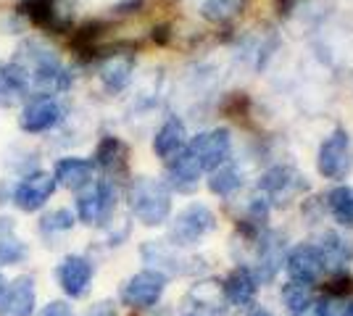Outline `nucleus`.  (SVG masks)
Instances as JSON below:
<instances>
[{
	"instance_id": "obj_1",
	"label": "nucleus",
	"mask_w": 353,
	"mask_h": 316,
	"mask_svg": "<svg viewBox=\"0 0 353 316\" xmlns=\"http://www.w3.org/2000/svg\"><path fill=\"white\" fill-rule=\"evenodd\" d=\"M14 61L27 69L32 82V95L53 98L56 92L69 90V85H72V74L63 69L59 53L43 43H37V40H27L19 48V56Z\"/></svg>"
},
{
	"instance_id": "obj_2",
	"label": "nucleus",
	"mask_w": 353,
	"mask_h": 316,
	"mask_svg": "<svg viewBox=\"0 0 353 316\" xmlns=\"http://www.w3.org/2000/svg\"><path fill=\"white\" fill-rule=\"evenodd\" d=\"M130 209L134 219L145 227H161L172 213V193L169 185L153 177H137L130 185Z\"/></svg>"
},
{
	"instance_id": "obj_3",
	"label": "nucleus",
	"mask_w": 353,
	"mask_h": 316,
	"mask_svg": "<svg viewBox=\"0 0 353 316\" xmlns=\"http://www.w3.org/2000/svg\"><path fill=\"white\" fill-rule=\"evenodd\" d=\"M216 229V216L214 211L203 203H190L188 209H182L174 216V222L169 224V242L174 248H192L211 235Z\"/></svg>"
},
{
	"instance_id": "obj_4",
	"label": "nucleus",
	"mask_w": 353,
	"mask_h": 316,
	"mask_svg": "<svg viewBox=\"0 0 353 316\" xmlns=\"http://www.w3.org/2000/svg\"><path fill=\"white\" fill-rule=\"evenodd\" d=\"M306 190H309V182L293 166H274L259 182V196L264 198L269 206H280V209L290 206Z\"/></svg>"
},
{
	"instance_id": "obj_5",
	"label": "nucleus",
	"mask_w": 353,
	"mask_h": 316,
	"mask_svg": "<svg viewBox=\"0 0 353 316\" xmlns=\"http://www.w3.org/2000/svg\"><path fill=\"white\" fill-rule=\"evenodd\" d=\"M117 209V187L111 180H101L79 190L77 198V216L82 224L98 227L108 224Z\"/></svg>"
},
{
	"instance_id": "obj_6",
	"label": "nucleus",
	"mask_w": 353,
	"mask_h": 316,
	"mask_svg": "<svg viewBox=\"0 0 353 316\" xmlns=\"http://www.w3.org/2000/svg\"><path fill=\"white\" fill-rule=\"evenodd\" d=\"M316 169L324 180H345L353 169V145L345 129H335L319 145Z\"/></svg>"
},
{
	"instance_id": "obj_7",
	"label": "nucleus",
	"mask_w": 353,
	"mask_h": 316,
	"mask_svg": "<svg viewBox=\"0 0 353 316\" xmlns=\"http://www.w3.org/2000/svg\"><path fill=\"white\" fill-rule=\"evenodd\" d=\"M188 153L201 164L203 171H214L230 161V153H232V135L230 129L216 127V129H208L195 135L188 143Z\"/></svg>"
},
{
	"instance_id": "obj_8",
	"label": "nucleus",
	"mask_w": 353,
	"mask_h": 316,
	"mask_svg": "<svg viewBox=\"0 0 353 316\" xmlns=\"http://www.w3.org/2000/svg\"><path fill=\"white\" fill-rule=\"evenodd\" d=\"M163 290H166V277L153 269H143L121 285L119 298L130 308H150L161 301Z\"/></svg>"
},
{
	"instance_id": "obj_9",
	"label": "nucleus",
	"mask_w": 353,
	"mask_h": 316,
	"mask_svg": "<svg viewBox=\"0 0 353 316\" xmlns=\"http://www.w3.org/2000/svg\"><path fill=\"white\" fill-rule=\"evenodd\" d=\"M56 180L50 171H32L27 177H21L19 185L14 187V206L24 213H34L40 211L56 193Z\"/></svg>"
},
{
	"instance_id": "obj_10",
	"label": "nucleus",
	"mask_w": 353,
	"mask_h": 316,
	"mask_svg": "<svg viewBox=\"0 0 353 316\" xmlns=\"http://www.w3.org/2000/svg\"><path fill=\"white\" fill-rule=\"evenodd\" d=\"M140 256L148 264V269L159 271L163 277H176V274H188L192 271V261L185 258L179 253V248H174L172 242H163V240H148L143 242L140 248Z\"/></svg>"
},
{
	"instance_id": "obj_11",
	"label": "nucleus",
	"mask_w": 353,
	"mask_h": 316,
	"mask_svg": "<svg viewBox=\"0 0 353 316\" xmlns=\"http://www.w3.org/2000/svg\"><path fill=\"white\" fill-rule=\"evenodd\" d=\"M61 119H63V108L56 98L34 95L30 103L21 108L19 127L30 135H43V132H50Z\"/></svg>"
},
{
	"instance_id": "obj_12",
	"label": "nucleus",
	"mask_w": 353,
	"mask_h": 316,
	"mask_svg": "<svg viewBox=\"0 0 353 316\" xmlns=\"http://www.w3.org/2000/svg\"><path fill=\"white\" fill-rule=\"evenodd\" d=\"M285 240L274 232H261L259 245H256V264H253V277L256 282H272L280 269L285 266Z\"/></svg>"
},
{
	"instance_id": "obj_13",
	"label": "nucleus",
	"mask_w": 353,
	"mask_h": 316,
	"mask_svg": "<svg viewBox=\"0 0 353 316\" xmlns=\"http://www.w3.org/2000/svg\"><path fill=\"white\" fill-rule=\"evenodd\" d=\"M285 266H288V274L295 282H303V285H314L322 280V274L327 271L324 266V256L319 251V245H298L293 248L288 258H285Z\"/></svg>"
},
{
	"instance_id": "obj_14",
	"label": "nucleus",
	"mask_w": 353,
	"mask_h": 316,
	"mask_svg": "<svg viewBox=\"0 0 353 316\" xmlns=\"http://www.w3.org/2000/svg\"><path fill=\"white\" fill-rule=\"evenodd\" d=\"M92 274H95L92 264L85 256H77V253L63 258L59 264V269H56L61 290L69 298H85L88 295L90 285H92Z\"/></svg>"
},
{
	"instance_id": "obj_15",
	"label": "nucleus",
	"mask_w": 353,
	"mask_h": 316,
	"mask_svg": "<svg viewBox=\"0 0 353 316\" xmlns=\"http://www.w3.org/2000/svg\"><path fill=\"white\" fill-rule=\"evenodd\" d=\"M32 95V82L16 61L0 63V108H19Z\"/></svg>"
},
{
	"instance_id": "obj_16",
	"label": "nucleus",
	"mask_w": 353,
	"mask_h": 316,
	"mask_svg": "<svg viewBox=\"0 0 353 316\" xmlns=\"http://www.w3.org/2000/svg\"><path fill=\"white\" fill-rule=\"evenodd\" d=\"M34 280L30 274L16 277L11 285H6V293L0 298V316H32L34 314Z\"/></svg>"
},
{
	"instance_id": "obj_17",
	"label": "nucleus",
	"mask_w": 353,
	"mask_h": 316,
	"mask_svg": "<svg viewBox=\"0 0 353 316\" xmlns=\"http://www.w3.org/2000/svg\"><path fill=\"white\" fill-rule=\"evenodd\" d=\"M53 180L56 185H61L63 190H85L88 185H92L95 180V161L90 158H77V156H66V158H59L56 166H53Z\"/></svg>"
},
{
	"instance_id": "obj_18",
	"label": "nucleus",
	"mask_w": 353,
	"mask_h": 316,
	"mask_svg": "<svg viewBox=\"0 0 353 316\" xmlns=\"http://www.w3.org/2000/svg\"><path fill=\"white\" fill-rule=\"evenodd\" d=\"M185 145H188V129H185V121L176 119V116L163 121L161 129L153 137V151H156V156L163 158L166 164L185 151Z\"/></svg>"
},
{
	"instance_id": "obj_19",
	"label": "nucleus",
	"mask_w": 353,
	"mask_h": 316,
	"mask_svg": "<svg viewBox=\"0 0 353 316\" xmlns=\"http://www.w3.org/2000/svg\"><path fill=\"white\" fill-rule=\"evenodd\" d=\"M132 72H134L132 56L130 53H114V56H105L103 59L101 69H98V76H101L105 90L111 92V95H117V92H121L130 85Z\"/></svg>"
},
{
	"instance_id": "obj_20",
	"label": "nucleus",
	"mask_w": 353,
	"mask_h": 316,
	"mask_svg": "<svg viewBox=\"0 0 353 316\" xmlns=\"http://www.w3.org/2000/svg\"><path fill=\"white\" fill-rule=\"evenodd\" d=\"M201 174H203V169L188 153V145L176 158H172L166 164V177H169V185L174 187L176 193H192L198 187V182H201Z\"/></svg>"
},
{
	"instance_id": "obj_21",
	"label": "nucleus",
	"mask_w": 353,
	"mask_h": 316,
	"mask_svg": "<svg viewBox=\"0 0 353 316\" xmlns=\"http://www.w3.org/2000/svg\"><path fill=\"white\" fill-rule=\"evenodd\" d=\"M127 158H130V148L124 140H119L114 135H105L98 143L95 151V166H101L108 177H119L127 171Z\"/></svg>"
},
{
	"instance_id": "obj_22",
	"label": "nucleus",
	"mask_w": 353,
	"mask_h": 316,
	"mask_svg": "<svg viewBox=\"0 0 353 316\" xmlns=\"http://www.w3.org/2000/svg\"><path fill=\"white\" fill-rule=\"evenodd\" d=\"M224 287V298L227 303H235V306H248L256 298V290H259V282L253 277V271L248 266H237V269L230 271V277L221 282Z\"/></svg>"
},
{
	"instance_id": "obj_23",
	"label": "nucleus",
	"mask_w": 353,
	"mask_h": 316,
	"mask_svg": "<svg viewBox=\"0 0 353 316\" xmlns=\"http://www.w3.org/2000/svg\"><path fill=\"white\" fill-rule=\"evenodd\" d=\"M21 11L24 16H30L32 24H37L43 30L59 32L66 27V19L59 11V0H24Z\"/></svg>"
},
{
	"instance_id": "obj_24",
	"label": "nucleus",
	"mask_w": 353,
	"mask_h": 316,
	"mask_svg": "<svg viewBox=\"0 0 353 316\" xmlns=\"http://www.w3.org/2000/svg\"><path fill=\"white\" fill-rule=\"evenodd\" d=\"M319 251H322L327 269H343L353 261V240L343 238L338 232H324Z\"/></svg>"
},
{
	"instance_id": "obj_25",
	"label": "nucleus",
	"mask_w": 353,
	"mask_h": 316,
	"mask_svg": "<svg viewBox=\"0 0 353 316\" xmlns=\"http://www.w3.org/2000/svg\"><path fill=\"white\" fill-rule=\"evenodd\" d=\"M327 209L332 213V219L340 227H353V187L340 185L335 190H330L327 196Z\"/></svg>"
},
{
	"instance_id": "obj_26",
	"label": "nucleus",
	"mask_w": 353,
	"mask_h": 316,
	"mask_svg": "<svg viewBox=\"0 0 353 316\" xmlns=\"http://www.w3.org/2000/svg\"><path fill=\"white\" fill-rule=\"evenodd\" d=\"M245 6H248V0H203L201 3V16L214 21V24H221V21L235 19Z\"/></svg>"
},
{
	"instance_id": "obj_27",
	"label": "nucleus",
	"mask_w": 353,
	"mask_h": 316,
	"mask_svg": "<svg viewBox=\"0 0 353 316\" xmlns=\"http://www.w3.org/2000/svg\"><path fill=\"white\" fill-rule=\"evenodd\" d=\"M243 185L240 180V174H237V169L232 166H219V169H214L211 171V180H208V190L214 193V196H221V198H230L235 193L237 187Z\"/></svg>"
},
{
	"instance_id": "obj_28",
	"label": "nucleus",
	"mask_w": 353,
	"mask_h": 316,
	"mask_svg": "<svg viewBox=\"0 0 353 316\" xmlns=\"http://www.w3.org/2000/svg\"><path fill=\"white\" fill-rule=\"evenodd\" d=\"M282 301L288 306V311L295 314V311H301V308L314 303V285H303V282L290 280L288 285H282Z\"/></svg>"
},
{
	"instance_id": "obj_29",
	"label": "nucleus",
	"mask_w": 353,
	"mask_h": 316,
	"mask_svg": "<svg viewBox=\"0 0 353 316\" xmlns=\"http://www.w3.org/2000/svg\"><path fill=\"white\" fill-rule=\"evenodd\" d=\"M24 256H27V245L14 238L11 227L6 224L0 229V266H14Z\"/></svg>"
},
{
	"instance_id": "obj_30",
	"label": "nucleus",
	"mask_w": 353,
	"mask_h": 316,
	"mask_svg": "<svg viewBox=\"0 0 353 316\" xmlns=\"http://www.w3.org/2000/svg\"><path fill=\"white\" fill-rule=\"evenodd\" d=\"M74 213L69 209H56L48 211L43 219H40V229L43 232H69L74 227Z\"/></svg>"
},
{
	"instance_id": "obj_31",
	"label": "nucleus",
	"mask_w": 353,
	"mask_h": 316,
	"mask_svg": "<svg viewBox=\"0 0 353 316\" xmlns=\"http://www.w3.org/2000/svg\"><path fill=\"white\" fill-rule=\"evenodd\" d=\"M316 308H319V316H351L353 301L343 295H330L324 301H316Z\"/></svg>"
},
{
	"instance_id": "obj_32",
	"label": "nucleus",
	"mask_w": 353,
	"mask_h": 316,
	"mask_svg": "<svg viewBox=\"0 0 353 316\" xmlns=\"http://www.w3.org/2000/svg\"><path fill=\"white\" fill-rule=\"evenodd\" d=\"M37 316H74V311L66 301H50Z\"/></svg>"
},
{
	"instance_id": "obj_33",
	"label": "nucleus",
	"mask_w": 353,
	"mask_h": 316,
	"mask_svg": "<svg viewBox=\"0 0 353 316\" xmlns=\"http://www.w3.org/2000/svg\"><path fill=\"white\" fill-rule=\"evenodd\" d=\"M85 316H117V306L111 301H101V303H95Z\"/></svg>"
},
{
	"instance_id": "obj_34",
	"label": "nucleus",
	"mask_w": 353,
	"mask_h": 316,
	"mask_svg": "<svg viewBox=\"0 0 353 316\" xmlns=\"http://www.w3.org/2000/svg\"><path fill=\"white\" fill-rule=\"evenodd\" d=\"M290 316H319V308H316V301L311 303V306H306V308H301V311H295V314Z\"/></svg>"
},
{
	"instance_id": "obj_35",
	"label": "nucleus",
	"mask_w": 353,
	"mask_h": 316,
	"mask_svg": "<svg viewBox=\"0 0 353 316\" xmlns=\"http://www.w3.org/2000/svg\"><path fill=\"white\" fill-rule=\"evenodd\" d=\"M3 293H6V280H3V274H0V298H3Z\"/></svg>"
},
{
	"instance_id": "obj_36",
	"label": "nucleus",
	"mask_w": 353,
	"mask_h": 316,
	"mask_svg": "<svg viewBox=\"0 0 353 316\" xmlns=\"http://www.w3.org/2000/svg\"><path fill=\"white\" fill-rule=\"evenodd\" d=\"M248 316H272L269 311H253V314H248Z\"/></svg>"
}]
</instances>
